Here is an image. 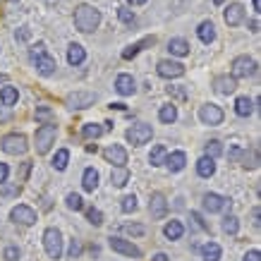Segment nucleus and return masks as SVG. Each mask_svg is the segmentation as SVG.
<instances>
[{
  "instance_id": "bb28decb",
  "label": "nucleus",
  "mask_w": 261,
  "mask_h": 261,
  "mask_svg": "<svg viewBox=\"0 0 261 261\" xmlns=\"http://www.w3.org/2000/svg\"><path fill=\"white\" fill-rule=\"evenodd\" d=\"M82 187L87 192H94L96 187H98V173H96L94 168H87V170H84V175H82Z\"/></svg>"
},
{
  "instance_id": "09e8293b",
  "label": "nucleus",
  "mask_w": 261,
  "mask_h": 261,
  "mask_svg": "<svg viewBox=\"0 0 261 261\" xmlns=\"http://www.w3.org/2000/svg\"><path fill=\"white\" fill-rule=\"evenodd\" d=\"M29 170H32V163H29V161H27V163H22V173H19L17 182H27V175H29Z\"/></svg>"
},
{
  "instance_id": "49530a36",
  "label": "nucleus",
  "mask_w": 261,
  "mask_h": 261,
  "mask_svg": "<svg viewBox=\"0 0 261 261\" xmlns=\"http://www.w3.org/2000/svg\"><path fill=\"white\" fill-rule=\"evenodd\" d=\"M3 259L5 261H17L19 259V249H17V247H8V249L3 252Z\"/></svg>"
},
{
  "instance_id": "cd10ccee",
  "label": "nucleus",
  "mask_w": 261,
  "mask_h": 261,
  "mask_svg": "<svg viewBox=\"0 0 261 261\" xmlns=\"http://www.w3.org/2000/svg\"><path fill=\"white\" fill-rule=\"evenodd\" d=\"M182 232H185V228H182L180 221H168L166 228H163V235H166L168 240H180Z\"/></svg>"
},
{
  "instance_id": "a18cd8bd",
  "label": "nucleus",
  "mask_w": 261,
  "mask_h": 261,
  "mask_svg": "<svg viewBox=\"0 0 261 261\" xmlns=\"http://www.w3.org/2000/svg\"><path fill=\"white\" fill-rule=\"evenodd\" d=\"M80 254H82V242L80 240H72L70 249H67V256H70V259H80Z\"/></svg>"
},
{
  "instance_id": "2f4dec72",
  "label": "nucleus",
  "mask_w": 261,
  "mask_h": 261,
  "mask_svg": "<svg viewBox=\"0 0 261 261\" xmlns=\"http://www.w3.org/2000/svg\"><path fill=\"white\" fill-rule=\"evenodd\" d=\"M36 120H39L41 125H56V113L46 108V106H39L36 108Z\"/></svg>"
},
{
  "instance_id": "393cba45",
  "label": "nucleus",
  "mask_w": 261,
  "mask_h": 261,
  "mask_svg": "<svg viewBox=\"0 0 261 261\" xmlns=\"http://www.w3.org/2000/svg\"><path fill=\"white\" fill-rule=\"evenodd\" d=\"M254 111V103L252 98H247V96H240L238 101H235V113H238L240 118H249Z\"/></svg>"
},
{
  "instance_id": "6ab92c4d",
  "label": "nucleus",
  "mask_w": 261,
  "mask_h": 261,
  "mask_svg": "<svg viewBox=\"0 0 261 261\" xmlns=\"http://www.w3.org/2000/svg\"><path fill=\"white\" fill-rule=\"evenodd\" d=\"M115 91L120 96H132L137 91V84L132 80V74H118V80H115Z\"/></svg>"
},
{
  "instance_id": "58836bf2",
  "label": "nucleus",
  "mask_w": 261,
  "mask_h": 261,
  "mask_svg": "<svg viewBox=\"0 0 261 261\" xmlns=\"http://www.w3.org/2000/svg\"><path fill=\"white\" fill-rule=\"evenodd\" d=\"M120 208H122V214H132V211H137V197L135 194H127V197L122 199Z\"/></svg>"
},
{
  "instance_id": "052dcab7",
  "label": "nucleus",
  "mask_w": 261,
  "mask_h": 261,
  "mask_svg": "<svg viewBox=\"0 0 261 261\" xmlns=\"http://www.w3.org/2000/svg\"><path fill=\"white\" fill-rule=\"evenodd\" d=\"M127 3H129V5H144L146 0H127Z\"/></svg>"
},
{
  "instance_id": "864d4df0",
  "label": "nucleus",
  "mask_w": 261,
  "mask_h": 261,
  "mask_svg": "<svg viewBox=\"0 0 261 261\" xmlns=\"http://www.w3.org/2000/svg\"><path fill=\"white\" fill-rule=\"evenodd\" d=\"M10 118H12V113H10V108H5V106H0V122H8Z\"/></svg>"
},
{
  "instance_id": "6e6d98bb",
  "label": "nucleus",
  "mask_w": 261,
  "mask_h": 261,
  "mask_svg": "<svg viewBox=\"0 0 261 261\" xmlns=\"http://www.w3.org/2000/svg\"><path fill=\"white\" fill-rule=\"evenodd\" d=\"M254 225H256V228H261V211H259V208H254Z\"/></svg>"
},
{
  "instance_id": "de8ad7c7",
  "label": "nucleus",
  "mask_w": 261,
  "mask_h": 261,
  "mask_svg": "<svg viewBox=\"0 0 261 261\" xmlns=\"http://www.w3.org/2000/svg\"><path fill=\"white\" fill-rule=\"evenodd\" d=\"M168 94H173L175 98H180V101L187 98V91H185V89H177V87H168Z\"/></svg>"
},
{
  "instance_id": "69168bd1",
  "label": "nucleus",
  "mask_w": 261,
  "mask_h": 261,
  "mask_svg": "<svg viewBox=\"0 0 261 261\" xmlns=\"http://www.w3.org/2000/svg\"><path fill=\"white\" fill-rule=\"evenodd\" d=\"M214 3H216V5H221V3H223V0H214Z\"/></svg>"
},
{
  "instance_id": "603ef678",
  "label": "nucleus",
  "mask_w": 261,
  "mask_h": 261,
  "mask_svg": "<svg viewBox=\"0 0 261 261\" xmlns=\"http://www.w3.org/2000/svg\"><path fill=\"white\" fill-rule=\"evenodd\" d=\"M8 175H10L8 163H0V185H5V180H8Z\"/></svg>"
},
{
  "instance_id": "4c0bfd02",
  "label": "nucleus",
  "mask_w": 261,
  "mask_h": 261,
  "mask_svg": "<svg viewBox=\"0 0 261 261\" xmlns=\"http://www.w3.org/2000/svg\"><path fill=\"white\" fill-rule=\"evenodd\" d=\"M223 153V144L218 139H211V142L206 144V156L208 159H216V156H221Z\"/></svg>"
},
{
  "instance_id": "f704fd0d",
  "label": "nucleus",
  "mask_w": 261,
  "mask_h": 261,
  "mask_svg": "<svg viewBox=\"0 0 261 261\" xmlns=\"http://www.w3.org/2000/svg\"><path fill=\"white\" fill-rule=\"evenodd\" d=\"M223 230H225L228 235H238V230H240V218L238 216H232V214L225 216V218H223Z\"/></svg>"
},
{
  "instance_id": "473e14b6",
  "label": "nucleus",
  "mask_w": 261,
  "mask_h": 261,
  "mask_svg": "<svg viewBox=\"0 0 261 261\" xmlns=\"http://www.w3.org/2000/svg\"><path fill=\"white\" fill-rule=\"evenodd\" d=\"M159 120L161 122H166V125H173L175 120H177V108H175L173 103L170 106H163L159 111Z\"/></svg>"
},
{
  "instance_id": "bf43d9fd",
  "label": "nucleus",
  "mask_w": 261,
  "mask_h": 261,
  "mask_svg": "<svg viewBox=\"0 0 261 261\" xmlns=\"http://www.w3.org/2000/svg\"><path fill=\"white\" fill-rule=\"evenodd\" d=\"M151 261H168V256H166V254H156Z\"/></svg>"
},
{
  "instance_id": "79ce46f5",
  "label": "nucleus",
  "mask_w": 261,
  "mask_h": 261,
  "mask_svg": "<svg viewBox=\"0 0 261 261\" xmlns=\"http://www.w3.org/2000/svg\"><path fill=\"white\" fill-rule=\"evenodd\" d=\"M67 206H70L72 211H82V208H84V199L72 192V194H67Z\"/></svg>"
},
{
  "instance_id": "7c9ffc66",
  "label": "nucleus",
  "mask_w": 261,
  "mask_h": 261,
  "mask_svg": "<svg viewBox=\"0 0 261 261\" xmlns=\"http://www.w3.org/2000/svg\"><path fill=\"white\" fill-rule=\"evenodd\" d=\"M17 98H19V94H17L15 87H3V91H0V101H3V106H5V108L15 106Z\"/></svg>"
},
{
  "instance_id": "b1692460",
  "label": "nucleus",
  "mask_w": 261,
  "mask_h": 261,
  "mask_svg": "<svg viewBox=\"0 0 261 261\" xmlns=\"http://www.w3.org/2000/svg\"><path fill=\"white\" fill-rule=\"evenodd\" d=\"M197 173L201 175V177H211V175L216 173V161L208 159V156H201L197 163Z\"/></svg>"
},
{
  "instance_id": "9b49d317",
  "label": "nucleus",
  "mask_w": 261,
  "mask_h": 261,
  "mask_svg": "<svg viewBox=\"0 0 261 261\" xmlns=\"http://www.w3.org/2000/svg\"><path fill=\"white\" fill-rule=\"evenodd\" d=\"M156 72H159V77H163V80H177V77L185 74V65L175 63V60H161L156 65Z\"/></svg>"
},
{
  "instance_id": "0eeeda50",
  "label": "nucleus",
  "mask_w": 261,
  "mask_h": 261,
  "mask_svg": "<svg viewBox=\"0 0 261 261\" xmlns=\"http://www.w3.org/2000/svg\"><path fill=\"white\" fill-rule=\"evenodd\" d=\"M125 137L132 146H142V144H146L151 137H153V127L146 125V122H139V125L129 127V129L125 132Z\"/></svg>"
},
{
  "instance_id": "1a4fd4ad",
  "label": "nucleus",
  "mask_w": 261,
  "mask_h": 261,
  "mask_svg": "<svg viewBox=\"0 0 261 261\" xmlns=\"http://www.w3.org/2000/svg\"><path fill=\"white\" fill-rule=\"evenodd\" d=\"M223 118H225V113L221 111V106H216V103H206L199 108V120L204 122V125H221Z\"/></svg>"
},
{
  "instance_id": "f8f14e48",
  "label": "nucleus",
  "mask_w": 261,
  "mask_h": 261,
  "mask_svg": "<svg viewBox=\"0 0 261 261\" xmlns=\"http://www.w3.org/2000/svg\"><path fill=\"white\" fill-rule=\"evenodd\" d=\"M10 221L19 223V225H34V223H36V211H34L32 206L19 204L10 211Z\"/></svg>"
},
{
  "instance_id": "4be33fe9",
  "label": "nucleus",
  "mask_w": 261,
  "mask_h": 261,
  "mask_svg": "<svg viewBox=\"0 0 261 261\" xmlns=\"http://www.w3.org/2000/svg\"><path fill=\"white\" fill-rule=\"evenodd\" d=\"M168 50L177 58H185V56H190V43L185 39H170L168 41Z\"/></svg>"
},
{
  "instance_id": "ddd939ff",
  "label": "nucleus",
  "mask_w": 261,
  "mask_h": 261,
  "mask_svg": "<svg viewBox=\"0 0 261 261\" xmlns=\"http://www.w3.org/2000/svg\"><path fill=\"white\" fill-rule=\"evenodd\" d=\"M108 245H111L113 252L118 254H125V256H135V259H139L142 256V249L137 245H132L129 240H122V238H111L108 240Z\"/></svg>"
},
{
  "instance_id": "39448f33",
  "label": "nucleus",
  "mask_w": 261,
  "mask_h": 261,
  "mask_svg": "<svg viewBox=\"0 0 261 261\" xmlns=\"http://www.w3.org/2000/svg\"><path fill=\"white\" fill-rule=\"evenodd\" d=\"M43 247H46V254L50 259H60L63 256V235L58 228H48L43 232Z\"/></svg>"
},
{
  "instance_id": "5fc2aeb1",
  "label": "nucleus",
  "mask_w": 261,
  "mask_h": 261,
  "mask_svg": "<svg viewBox=\"0 0 261 261\" xmlns=\"http://www.w3.org/2000/svg\"><path fill=\"white\" fill-rule=\"evenodd\" d=\"M15 36H17L19 41H27V39H29V29H19V32L15 34Z\"/></svg>"
},
{
  "instance_id": "20e7f679",
  "label": "nucleus",
  "mask_w": 261,
  "mask_h": 261,
  "mask_svg": "<svg viewBox=\"0 0 261 261\" xmlns=\"http://www.w3.org/2000/svg\"><path fill=\"white\" fill-rule=\"evenodd\" d=\"M0 149L5 151V153H10V156H22V153H27L29 144H27V137H24V135H17V132H12V135H5V137H3Z\"/></svg>"
},
{
  "instance_id": "f03ea898",
  "label": "nucleus",
  "mask_w": 261,
  "mask_h": 261,
  "mask_svg": "<svg viewBox=\"0 0 261 261\" xmlns=\"http://www.w3.org/2000/svg\"><path fill=\"white\" fill-rule=\"evenodd\" d=\"M101 24V12L91 5H80L74 10V27L80 29L82 34H91Z\"/></svg>"
},
{
  "instance_id": "a19ab883",
  "label": "nucleus",
  "mask_w": 261,
  "mask_h": 261,
  "mask_svg": "<svg viewBox=\"0 0 261 261\" xmlns=\"http://www.w3.org/2000/svg\"><path fill=\"white\" fill-rule=\"evenodd\" d=\"M87 221L98 228V225H103V214L98 211V208H87Z\"/></svg>"
},
{
  "instance_id": "6e6552de",
  "label": "nucleus",
  "mask_w": 261,
  "mask_h": 261,
  "mask_svg": "<svg viewBox=\"0 0 261 261\" xmlns=\"http://www.w3.org/2000/svg\"><path fill=\"white\" fill-rule=\"evenodd\" d=\"M65 103H67L70 111H84V108L96 103V94L94 91H74V94H70L65 98Z\"/></svg>"
},
{
  "instance_id": "8fccbe9b",
  "label": "nucleus",
  "mask_w": 261,
  "mask_h": 261,
  "mask_svg": "<svg viewBox=\"0 0 261 261\" xmlns=\"http://www.w3.org/2000/svg\"><path fill=\"white\" fill-rule=\"evenodd\" d=\"M190 216H192V221H197V225H199L201 230H208V225L204 223V218H201V214H199V211H192Z\"/></svg>"
},
{
  "instance_id": "f3484780",
  "label": "nucleus",
  "mask_w": 261,
  "mask_h": 261,
  "mask_svg": "<svg viewBox=\"0 0 261 261\" xmlns=\"http://www.w3.org/2000/svg\"><path fill=\"white\" fill-rule=\"evenodd\" d=\"M204 208L208 211V214H218V211H223L225 208V204H228V199L221 197V194H216V192H208V194H204Z\"/></svg>"
},
{
  "instance_id": "9d476101",
  "label": "nucleus",
  "mask_w": 261,
  "mask_h": 261,
  "mask_svg": "<svg viewBox=\"0 0 261 261\" xmlns=\"http://www.w3.org/2000/svg\"><path fill=\"white\" fill-rule=\"evenodd\" d=\"M149 214L153 221H163L168 214V201H166V194L163 192H153L149 199Z\"/></svg>"
},
{
  "instance_id": "680f3d73",
  "label": "nucleus",
  "mask_w": 261,
  "mask_h": 261,
  "mask_svg": "<svg viewBox=\"0 0 261 261\" xmlns=\"http://www.w3.org/2000/svg\"><path fill=\"white\" fill-rule=\"evenodd\" d=\"M87 151H89V153H96V151H98V149H96V144H89V146H87Z\"/></svg>"
},
{
  "instance_id": "dca6fc26",
  "label": "nucleus",
  "mask_w": 261,
  "mask_h": 261,
  "mask_svg": "<svg viewBox=\"0 0 261 261\" xmlns=\"http://www.w3.org/2000/svg\"><path fill=\"white\" fill-rule=\"evenodd\" d=\"M225 24L228 27H240V24L245 22V5H240V3H232V5H228V10H225Z\"/></svg>"
},
{
  "instance_id": "338daca9",
  "label": "nucleus",
  "mask_w": 261,
  "mask_h": 261,
  "mask_svg": "<svg viewBox=\"0 0 261 261\" xmlns=\"http://www.w3.org/2000/svg\"><path fill=\"white\" fill-rule=\"evenodd\" d=\"M10 3H17V0H10Z\"/></svg>"
},
{
  "instance_id": "e433bc0d",
  "label": "nucleus",
  "mask_w": 261,
  "mask_h": 261,
  "mask_svg": "<svg viewBox=\"0 0 261 261\" xmlns=\"http://www.w3.org/2000/svg\"><path fill=\"white\" fill-rule=\"evenodd\" d=\"M103 132H106V129H103L101 125H94V122H91V125H84V129H82L84 139H98Z\"/></svg>"
},
{
  "instance_id": "3c124183",
  "label": "nucleus",
  "mask_w": 261,
  "mask_h": 261,
  "mask_svg": "<svg viewBox=\"0 0 261 261\" xmlns=\"http://www.w3.org/2000/svg\"><path fill=\"white\" fill-rule=\"evenodd\" d=\"M245 261H261V252L259 249H249V252L245 254Z\"/></svg>"
},
{
  "instance_id": "a878e982",
  "label": "nucleus",
  "mask_w": 261,
  "mask_h": 261,
  "mask_svg": "<svg viewBox=\"0 0 261 261\" xmlns=\"http://www.w3.org/2000/svg\"><path fill=\"white\" fill-rule=\"evenodd\" d=\"M221 245H216V242H206L204 247H201V256H204V261H218L221 259Z\"/></svg>"
},
{
  "instance_id": "4468645a",
  "label": "nucleus",
  "mask_w": 261,
  "mask_h": 261,
  "mask_svg": "<svg viewBox=\"0 0 261 261\" xmlns=\"http://www.w3.org/2000/svg\"><path fill=\"white\" fill-rule=\"evenodd\" d=\"M103 159L108 163H113L115 168H127V151L120 144H111L108 149L103 151Z\"/></svg>"
},
{
  "instance_id": "aec40b11",
  "label": "nucleus",
  "mask_w": 261,
  "mask_h": 261,
  "mask_svg": "<svg viewBox=\"0 0 261 261\" xmlns=\"http://www.w3.org/2000/svg\"><path fill=\"white\" fill-rule=\"evenodd\" d=\"M153 43H156V36H146V39L137 41V43H132V46H127L125 50H122V60H132L139 50H144L146 46H153Z\"/></svg>"
},
{
  "instance_id": "2eb2a0df",
  "label": "nucleus",
  "mask_w": 261,
  "mask_h": 261,
  "mask_svg": "<svg viewBox=\"0 0 261 261\" xmlns=\"http://www.w3.org/2000/svg\"><path fill=\"white\" fill-rule=\"evenodd\" d=\"M214 89L223 96H230V94H235V89H238V80L230 77V74H218L214 80Z\"/></svg>"
},
{
  "instance_id": "c9c22d12",
  "label": "nucleus",
  "mask_w": 261,
  "mask_h": 261,
  "mask_svg": "<svg viewBox=\"0 0 261 261\" xmlns=\"http://www.w3.org/2000/svg\"><path fill=\"white\" fill-rule=\"evenodd\" d=\"M67 161H70V151L60 149L56 153V159H53V168H56V170H65V168H67Z\"/></svg>"
},
{
  "instance_id": "37998d69",
  "label": "nucleus",
  "mask_w": 261,
  "mask_h": 261,
  "mask_svg": "<svg viewBox=\"0 0 261 261\" xmlns=\"http://www.w3.org/2000/svg\"><path fill=\"white\" fill-rule=\"evenodd\" d=\"M122 232H129V235H137V238H139V235L146 232V228H144V225H137V223H125V225H122Z\"/></svg>"
},
{
  "instance_id": "13d9d810",
  "label": "nucleus",
  "mask_w": 261,
  "mask_h": 261,
  "mask_svg": "<svg viewBox=\"0 0 261 261\" xmlns=\"http://www.w3.org/2000/svg\"><path fill=\"white\" fill-rule=\"evenodd\" d=\"M111 108H115V111H125V103H111Z\"/></svg>"
},
{
  "instance_id": "4d7b16f0",
  "label": "nucleus",
  "mask_w": 261,
  "mask_h": 261,
  "mask_svg": "<svg viewBox=\"0 0 261 261\" xmlns=\"http://www.w3.org/2000/svg\"><path fill=\"white\" fill-rule=\"evenodd\" d=\"M249 29L256 34V32H259V22H256V19H252V22H249Z\"/></svg>"
},
{
  "instance_id": "c85d7f7f",
  "label": "nucleus",
  "mask_w": 261,
  "mask_h": 261,
  "mask_svg": "<svg viewBox=\"0 0 261 261\" xmlns=\"http://www.w3.org/2000/svg\"><path fill=\"white\" fill-rule=\"evenodd\" d=\"M111 182L115 187H125L127 182H129V170H127V168H113Z\"/></svg>"
},
{
  "instance_id": "c756f323",
  "label": "nucleus",
  "mask_w": 261,
  "mask_h": 261,
  "mask_svg": "<svg viewBox=\"0 0 261 261\" xmlns=\"http://www.w3.org/2000/svg\"><path fill=\"white\" fill-rule=\"evenodd\" d=\"M166 156H168L166 146H163V144H159V146H153V149H151L149 163H151V166H163V163H166Z\"/></svg>"
},
{
  "instance_id": "f257e3e1",
  "label": "nucleus",
  "mask_w": 261,
  "mask_h": 261,
  "mask_svg": "<svg viewBox=\"0 0 261 261\" xmlns=\"http://www.w3.org/2000/svg\"><path fill=\"white\" fill-rule=\"evenodd\" d=\"M29 58H32V63L36 65V72L43 74V77H50V74L56 72V67H58L56 58L48 53L43 43H36L34 48H29Z\"/></svg>"
},
{
  "instance_id": "ea45409f",
  "label": "nucleus",
  "mask_w": 261,
  "mask_h": 261,
  "mask_svg": "<svg viewBox=\"0 0 261 261\" xmlns=\"http://www.w3.org/2000/svg\"><path fill=\"white\" fill-rule=\"evenodd\" d=\"M118 17H120V22L122 24H135V19H137L135 12H132L129 8H122V5L118 8Z\"/></svg>"
},
{
  "instance_id": "412c9836",
  "label": "nucleus",
  "mask_w": 261,
  "mask_h": 261,
  "mask_svg": "<svg viewBox=\"0 0 261 261\" xmlns=\"http://www.w3.org/2000/svg\"><path fill=\"white\" fill-rule=\"evenodd\" d=\"M197 34H199V41L201 43H214V39H216V27H214V22H201L199 24V29H197Z\"/></svg>"
},
{
  "instance_id": "7ed1b4c3",
  "label": "nucleus",
  "mask_w": 261,
  "mask_h": 261,
  "mask_svg": "<svg viewBox=\"0 0 261 261\" xmlns=\"http://www.w3.org/2000/svg\"><path fill=\"white\" fill-rule=\"evenodd\" d=\"M56 135H58V127L56 125H41L34 135V142H36V151L41 156L50 151V146L56 144Z\"/></svg>"
},
{
  "instance_id": "423d86ee",
  "label": "nucleus",
  "mask_w": 261,
  "mask_h": 261,
  "mask_svg": "<svg viewBox=\"0 0 261 261\" xmlns=\"http://www.w3.org/2000/svg\"><path fill=\"white\" fill-rule=\"evenodd\" d=\"M254 74H256V63H254V58L238 56L232 60V74H230V77H235V80H247V77H254Z\"/></svg>"
},
{
  "instance_id": "5701e85b",
  "label": "nucleus",
  "mask_w": 261,
  "mask_h": 261,
  "mask_svg": "<svg viewBox=\"0 0 261 261\" xmlns=\"http://www.w3.org/2000/svg\"><path fill=\"white\" fill-rule=\"evenodd\" d=\"M84 58H87V50H84L80 43H72V46L67 48V63L70 65H82Z\"/></svg>"
},
{
  "instance_id": "72a5a7b5",
  "label": "nucleus",
  "mask_w": 261,
  "mask_h": 261,
  "mask_svg": "<svg viewBox=\"0 0 261 261\" xmlns=\"http://www.w3.org/2000/svg\"><path fill=\"white\" fill-rule=\"evenodd\" d=\"M242 168H247V170H256L259 168V151L252 149L249 153H242Z\"/></svg>"
},
{
  "instance_id": "e2e57ef3",
  "label": "nucleus",
  "mask_w": 261,
  "mask_h": 261,
  "mask_svg": "<svg viewBox=\"0 0 261 261\" xmlns=\"http://www.w3.org/2000/svg\"><path fill=\"white\" fill-rule=\"evenodd\" d=\"M252 5H254V10L259 12V8H261V0H252Z\"/></svg>"
},
{
  "instance_id": "0e129e2a",
  "label": "nucleus",
  "mask_w": 261,
  "mask_h": 261,
  "mask_svg": "<svg viewBox=\"0 0 261 261\" xmlns=\"http://www.w3.org/2000/svg\"><path fill=\"white\" fill-rule=\"evenodd\" d=\"M0 82H8V77H5V74H0Z\"/></svg>"
},
{
  "instance_id": "a211bd4d",
  "label": "nucleus",
  "mask_w": 261,
  "mask_h": 261,
  "mask_svg": "<svg viewBox=\"0 0 261 261\" xmlns=\"http://www.w3.org/2000/svg\"><path fill=\"white\" fill-rule=\"evenodd\" d=\"M163 166H168L170 173H180V170H185V166H187V156H185V151H173V153H168Z\"/></svg>"
},
{
  "instance_id": "c03bdc74",
  "label": "nucleus",
  "mask_w": 261,
  "mask_h": 261,
  "mask_svg": "<svg viewBox=\"0 0 261 261\" xmlns=\"http://www.w3.org/2000/svg\"><path fill=\"white\" fill-rule=\"evenodd\" d=\"M0 194H3V197L5 199H10V197H19V194H22V187H19V185H10V187H3V192H0Z\"/></svg>"
}]
</instances>
